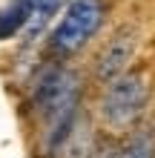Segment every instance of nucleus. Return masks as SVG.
<instances>
[{"label":"nucleus","mask_w":155,"mask_h":158,"mask_svg":"<svg viewBox=\"0 0 155 158\" xmlns=\"http://www.w3.org/2000/svg\"><path fill=\"white\" fill-rule=\"evenodd\" d=\"M135 43H138V38H135L132 26L118 29L112 38H109V43L98 52V58H95V69H92L95 81L106 86V83H112L115 78H121L126 72V66H129L132 55H135Z\"/></svg>","instance_id":"3"},{"label":"nucleus","mask_w":155,"mask_h":158,"mask_svg":"<svg viewBox=\"0 0 155 158\" xmlns=\"http://www.w3.org/2000/svg\"><path fill=\"white\" fill-rule=\"evenodd\" d=\"M149 98V86L138 72H124L121 78L104 86L101 95V118L115 129H129L144 115Z\"/></svg>","instance_id":"2"},{"label":"nucleus","mask_w":155,"mask_h":158,"mask_svg":"<svg viewBox=\"0 0 155 158\" xmlns=\"http://www.w3.org/2000/svg\"><path fill=\"white\" fill-rule=\"evenodd\" d=\"M152 152H155L152 135L149 132H135V135H129V141L118 150L115 158H152Z\"/></svg>","instance_id":"6"},{"label":"nucleus","mask_w":155,"mask_h":158,"mask_svg":"<svg viewBox=\"0 0 155 158\" xmlns=\"http://www.w3.org/2000/svg\"><path fill=\"white\" fill-rule=\"evenodd\" d=\"M35 9V0H12L3 12H0V40L3 38H12V35L23 32L26 20H29Z\"/></svg>","instance_id":"5"},{"label":"nucleus","mask_w":155,"mask_h":158,"mask_svg":"<svg viewBox=\"0 0 155 158\" xmlns=\"http://www.w3.org/2000/svg\"><path fill=\"white\" fill-rule=\"evenodd\" d=\"M104 17H106L104 0H72L49 35V52L58 58H69V55L80 52L98 35Z\"/></svg>","instance_id":"1"},{"label":"nucleus","mask_w":155,"mask_h":158,"mask_svg":"<svg viewBox=\"0 0 155 158\" xmlns=\"http://www.w3.org/2000/svg\"><path fill=\"white\" fill-rule=\"evenodd\" d=\"M72 3V0H35V9H32V15H29V20H26L23 26V32H20V38L26 43H32V40H38L43 32H46V26L55 15L60 12V9H66Z\"/></svg>","instance_id":"4"}]
</instances>
